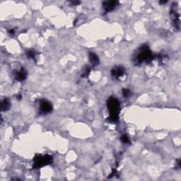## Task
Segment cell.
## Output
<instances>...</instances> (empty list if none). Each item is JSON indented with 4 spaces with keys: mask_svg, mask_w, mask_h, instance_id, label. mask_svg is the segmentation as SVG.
Listing matches in <instances>:
<instances>
[{
    "mask_svg": "<svg viewBox=\"0 0 181 181\" xmlns=\"http://www.w3.org/2000/svg\"><path fill=\"white\" fill-rule=\"evenodd\" d=\"M71 4L74 5H77V4H80V1H71Z\"/></svg>",
    "mask_w": 181,
    "mask_h": 181,
    "instance_id": "16",
    "label": "cell"
},
{
    "mask_svg": "<svg viewBox=\"0 0 181 181\" xmlns=\"http://www.w3.org/2000/svg\"><path fill=\"white\" fill-rule=\"evenodd\" d=\"M159 3L160 4H166V3H167V1H160Z\"/></svg>",
    "mask_w": 181,
    "mask_h": 181,
    "instance_id": "17",
    "label": "cell"
},
{
    "mask_svg": "<svg viewBox=\"0 0 181 181\" xmlns=\"http://www.w3.org/2000/svg\"><path fill=\"white\" fill-rule=\"evenodd\" d=\"M89 60L92 67H96L99 64V58L98 55L94 52H89Z\"/></svg>",
    "mask_w": 181,
    "mask_h": 181,
    "instance_id": "9",
    "label": "cell"
},
{
    "mask_svg": "<svg viewBox=\"0 0 181 181\" xmlns=\"http://www.w3.org/2000/svg\"><path fill=\"white\" fill-rule=\"evenodd\" d=\"M90 72V67L89 66H86L85 68H84V70L83 73H82V76L84 78L88 77V75H89Z\"/></svg>",
    "mask_w": 181,
    "mask_h": 181,
    "instance_id": "12",
    "label": "cell"
},
{
    "mask_svg": "<svg viewBox=\"0 0 181 181\" xmlns=\"http://www.w3.org/2000/svg\"><path fill=\"white\" fill-rule=\"evenodd\" d=\"M16 98H18V99H21V94L18 95V96H16Z\"/></svg>",
    "mask_w": 181,
    "mask_h": 181,
    "instance_id": "18",
    "label": "cell"
},
{
    "mask_svg": "<svg viewBox=\"0 0 181 181\" xmlns=\"http://www.w3.org/2000/svg\"><path fill=\"white\" fill-rule=\"evenodd\" d=\"M155 58L156 56L153 55L149 46L147 45H142L136 51L135 55L133 57V62L135 65H138L144 62H150Z\"/></svg>",
    "mask_w": 181,
    "mask_h": 181,
    "instance_id": "1",
    "label": "cell"
},
{
    "mask_svg": "<svg viewBox=\"0 0 181 181\" xmlns=\"http://www.w3.org/2000/svg\"><path fill=\"white\" fill-rule=\"evenodd\" d=\"M40 110L41 113L48 114L52 112V105L50 102L45 99H42L40 101Z\"/></svg>",
    "mask_w": 181,
    "mask_h": 181,
    "instance_id": "5",
    "label": "cell"
},
{
    "mask_svg": "<svg viewBox=\"0 0 181 181\" xmlns=\"http://www.w3.org/2000/svg\"><path fill=\"white\" fill-rule=\"evenodd\" d=\"M8 33H9V34H10V35H13V34L14 33V29H10V30L8 31Z\"/></svg>",
    "mask_w": 181,
    "mask_h": 181,
    "instance_id": "15",
    "label": "cell"
},
{
    "mask_svg": "<svg viewBox=\"0 0 181 181\" xmlns=\"http://www.w3.org/2000/svg\"><path fill=\"white\" fill-rule=\"evenodd\" d=\"M122 95L125 98H127L131 96V90L128 88H124L122 89Z\"/></svg>",
    "mask_w": 181,
    "mask_h": 181,
    "instance_id": "14",
    "label": "cell"
},
{
    "mask_svg": "<svg viewBox=\"0 0 181 181\" xmlns=\"http://www.w3.org/2000/svg\"><path fill=\"white\" fill-rule=\"evenodd\" d=\"M52 162V157L50 155H36L33 159V167L34 168H40L42 167L50 164Z\"/></svg>",
    "mask_w": 181,
    "mask_h": 181,
    "instance_id": "3",
    "label": "cell"
},
{
    "mask_svg": "<svg viewBox=\"0 0 181 181\" xmlns=\"http://www.w3.org/2000/svg\"><path fill=\"white\" fill-rule=\"evenodd\" d=\"M36 51L34 50H28L26 51V56L29 59H33L34 60L36 57Z\"/></svg>",
    "mask_w": 181,
    "mask_h": 181,
    "instance_id": "11",
    "label": "cell"
},
{
    "mask_svg": "<svg viewBox=\"0 0 181 181\" xmlns=\"http://www.w3.org/2000/svg\"><path fill=\"white\" fill-rule=\"evenodd\" d=\"M119 2L115 0H111V1H104L103 6V9L105 10V13L108 12H112L114 9L116 8L117 6L118 5Z\"/></svg>",
    "mask_w": 181,
    "mask_h": 181,
    "instance_id": "6",
    "label": "cell"
},
{
    "mask_svg": "<svg viewBox=\"0 0 181 181\" xmlns=\"http://www.w3.org/2000/svg\"><path fill=\"white\" fill-rule=\"evenodd\" d=\"M10 101H9L8 98H4L2 101H1V111H7L10 108Z\"/></svg>",
    "mask_w": 181,
    "mask_h": 181,
    "instance_id": "10",
    "label": "cell"
},
{
    "mask_svg": "<svg viewBox=\"0 0 181 181\" xmlns=\"http://www.w3.org/2000/svg\"><path fill=\"white\" fill-rule=\"evenodd\" d=\"M125 74V69L121 66H117L113 68L111 71V75L115 79H119Z\"/></svg>",
    "mask_w": 181,
    "mask_h": 181,
    "instance_id": "7",
    "label": "cell"
},
{
    "mask_svg": "<svg viewBox=\"0 0 181 181\" xmlns=\"http://www.w3.org/2000/svg\"><path fill=\"white\" fill-rule=\"evenodd\" d=\"M27 78V71L22 67L19 71L15 72V79L18 82H23Z\"/></svg>",
    "mask_w": 181,
    "mask_h": 181,
    "instance_id": "8",
    "label": "cell"
},
{
    "mask_svg": "<svg viewBox=\"0 0 181 181\" xmlns=\"http://www.w3.org/2000/svg\"><path fill=\"white\" fill-rule=\"evenodd\" d=\"M107 107L109 111V117L108 120L111 122L118 121L120 108V101L114 97L109 98L107 101Z\"/></svg>",
    "mask_w": 181,
    "mask_h": 181,
    "instance_id": "2",
    "label": "cell"
},
{
    "mask_svg": "<svg viewBox=\"0 0 181 181\" xmlns=\"http://www.w3.org/2000/svg\"><path fill=\"white\" fill-rule=\"evenodd\" d=\"M120 140L122 143L124 144H129L130 140H129V137L127 135H122L120 137Z\"/></svg>",
    "mask_w": 181,
    "mask_h": 181,
    "instance_id": "13",
    "label": "cell"
},
{
    "mask_svg": "<svg viewBox=\"0 0 181 181\" xmlns=\"http://www.w3.org/2000/svg\"><path fill=\"white\" fill-rule=\"evenodd\" d=\"M177 8L178 7L176 5V4H174V5L173 4L171 9V16L174 28L177 30H179L180 29V14L178 12Z\"/></svg>",
    "mask_w": 181,
    "mask_h": 181,
    "instance_id": "4",
    "label": "cell"
}]
</instances>
